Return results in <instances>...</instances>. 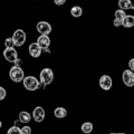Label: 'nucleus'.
I'll use <instances>...</instances> for the list:
<instances>
[{
	"mask_svg": "<svg viewBox=\"0 0 134 134\" xmlns=\"http://www.w3.org/2000/svg\"><path fill=\"white\" fill-rule=\"evenodd\" d=\"M9 77L12 82L15 83H20L24 81V78L26 77L25 76V72L24 69L18 65H15L14 67H11L9 70Z\"/></svg>",
	"mask_w": 134,
	"mask_h": 134,
	"instance_id": "1",
	"label": "nucleus"
},
{
	"mask_svg": "<svg viewBox=\"0 0 134 134\" xmlns=\"http://www.w3.org/2000/svg\"><path fill=\"white\" fill-rule=\"evenodd\" d=\"M40 83L35 76H26L23 81V85L27 91L35 92L40 87Z\"/></svg>",
	"mask_w": 134,
	"mask_h": 134,
	"instance_id": "2",
	"label": "nucleus"
},
{
	"mask_svg": "<svg viewBox=\"0 0 134 134\" xmlns=\"http://www.w3.org/2000/svg\"><path fill=\"white\" fill-rule=\"evenodd\" d=\"M39 77H40V82L43 85H49L50 83L54 81V72L48 67L46 68H43L40 70V74H39Z\"/></svg>",
	"mask_w": 134,
	"mask_h": 134,
	"instance_id": "3",
	"label": "nucleus"
},
{
	"mask_svg": "<svg viewBox=\"0 0 134 134\" xmlns=\"http://www.w3.org/2000/svg\"><path fill=\"white\" fill-rule=\"evenodd\" d=\"M11 37H12V40H14V43H15V46H17V47L23 46L25 43H26V39H27V35L23 29H17Z\"/></svg>",
	"mask_w": 134,
	"mask_h": 134,
	"instance_id": "4",
	"label": "nucleus"
},
{
	"mask_svg": "<svg viewBox=\"0 0 134 134\" xmlns=\"http://www.w3.org/2000/svg\"><path fill=\"white\" fill-rule=\"evenodd\" d=\"M122 81L126 87L134 86V72L131 69H125L122 73Z\"/></svg>",
	"mask_w": 134,
	"mask_h": 134,
	"instance_id": "5",
	"label": "nucleus"
},
{
	"mask_svg": "<svg viewBox=\"0 0 134 134\" xmlns=\"http://www.w3.org/2000/svg\"><path fill=\"white\" fill-rule=\"evenodd\" d=\"M3 57L9 63H16L18 60V53L14 47H6L3 50Z\"/></svg>",
	"mask_w": 134,
	"mask_h": 134,
	"instance_id": "6",
	"label": "nucleus"
},
{
	"mask_svg": "<svg viewBox=\"0 0 134 134\" xmlns=\"http://www.w3.org/2000/svg\"><path fill=\"white\" fill-rule=\"evenodd\" d=\"M98 85L103 91H110L113 86V79L111 76H108V75H102V76L99 77Z\"/></svg>",
	"mask_w": 134,
	"mask_h": 134,
	"instance_id": "7",
	"label": "nucleus"
},
{
	"mask_svg": "<svg viewBox=\"0 0 134 134\" xmlns=\"http://www.w3.org/2000/svg\"><path fill=\"white\" fill-rule=\"evenodd\" d=\"M36 29L37 31L39 32V35H49L52 32L53 28H52V25L47 21H39L37 23L36 25Z\"/></svg>",
	"mask_w": 134,
	"mask_h": 134,
	"instance_id": "8",
	"label": "nucleus"
},
{
	"mask_svg": "<svg viewBox=\"0 0 134 134\" xmlns=\"http://www.w3.org/2000/svg\"><path fill=\"white\" fill-rule=\"evenodd\" d=\"M45 116H46V112L44 110V107L37 106V107L34 108V111H32V119H34L35 122H37V123L43 122V121L45 120Z\"/></svg>",
	"mask_w": 134,
	"mask_h": 134,
	"instance_id": "9",
	"label": "nucleus"
},
{
	"mask_svg": "<svg viewBox=\"0 0 134 134\" xmlns=\"http://www.w3.org/2000/svg\"><path fill=\"white\" fill-rule=\"evenodd\" d=\"M28 52H29V55H30L32 58H38V57H40L41 53H43V48H41L38 45V43L36 41V43H31L29 45Z\"/></svg>",
	"mask_w": 134,
	"mask_h": 134,
	"instance_id": "10",
	"label": "nucleus"
},
{
	"mask_svg": "<svg viewBox=\"0 0 134 134\" xmlns=\"http://www.w3.org/2000/svg\"><path fill=\"white\" fill-rule=\"evenodd\" d=\"M37 43L43 49H48L50 46V38L49 35H40L37 38Z\"/></svg>",
	"mask_w": 134,
	"mask_h": 134,
	"instance_id": "11",
	"label": "nucleus"
},
{
	"mask_svg": "<svg viewBox=\"0 0 134 134\" xmlns=\"http://www.w3.org/2000/svg\"><path fill=\"white\" fill-rule=\"evenodd\" d=\"M18 119H19V122H21L24 124H28L31 121V115L26 111H21L19 113Z\"/></svg>",
	"mask_w": 134,
	"mask_h": 134,
	"instance_id": "12",
	"label": "nucleus"
},
{
	"mask_svg": "<svg viewBox=\"0 0 134 134\" xmlns=\"http://www.w3.org/2000/svg\"><path fill=\"white\" fill-rule=\"evenodd\" d=\"M54 115H55L56 119H64L67 116V110L65 107H56L55 111H54Z\"/></svg>",
	"mask_w": 134,
	"mask_h": 134,
	"instance_id": "13",
	"label": "nucleus"
},
{
	"mask_svg": "<svg viewBox=\"0 0 134 134\" xmlns=\"http://www.w3.org/2000/svg\"><path fill=\"white\" fill-rule=\"evenodd\" d=\"M119 7L123 10H129V9H133V3L131 0H119Z\"/></svg>",
	"mask_w": 134,
	"mask_h": 134,
	"instance_id": "14",
	"label": "nucleus"
},
{
	"mask_svg": "<svg viewBox=\"0 0 134 134\" xmlns=\"http://www.w3.org/2000/svg\"><path fill=\"white\" fill-rule=\"evenodd\" d=\"M134 26V16L126 15V17L123 19V27L125 28H132Z\"/></svg>",
	"mask_w": 134,
	"mask_h": 134,
	"instance_id": "15",
	"label": "nucleus"
},
{
	"mask_svg": "<svg viewBox=\"0 0 134 134\" xmlns=\"http://www.w3.org/2000/svg\"><path fill=\"white\" fill-rule=\"evenodd\" d=\"M70 15H72L74 18H79L82 15H83V9L82 7L79 6H74L70 8Z\"/></svg>",
	"mask_w": 134,
	"mask_h": 134,
	"instance_id": "16",
	"label": "nucleus"
},
{
	"mask_svg": "<svg viewBox=\"0 0 134 134\" xmlns=\"http://www.w3.org/2000/svg\"><path fill=\"white\" fill-rule=\"evenodd\" d=\"M81 130H82L83 133L88 134V133H91L94 130V125H93V123H92V122H85V123L82 124Z\"/></svg>",
	"mask_w": 134,
	"mask_h": 134,
	"instance_id": "17",
	"label": "nucleus"
},
{
	"mask_svg": "<svg viewBox=\"0 0 134 134\" xmlns=\"http://www.w3.org/2000/svg\"><path fill=\"white\" fill-rule=\"evenodd\" d=\"M114 16H115V18L123 20L125 17H126V14H125V10H123V9H121V8H120V9H117L114 12Z\"/></svg>",
	"mask_w": 134,
	"mask_h": 134,
	"instance_id": "18",
	"label": "nucleus"
},
{
	"mask_svg": "<svg viewBox=\"0 0 134 134\" xmlns=\"http://www.w3.org/2000/svg\"><path fill=\"white\" fill-rule=\"evenodd\" d=\"M7 133L8 134H21V129H19L18 126L14 125V126H11L9 130H8Z\"/></svg>",
	"mask_w": 134,
	"mask_h": 134,
	"instance_id": "19",
	"label": "nucleus"
},
{
	"mask_svg": "<svg viewBox=\"0 0 134 134\" xmlns=\"http://www.w3.org/2000/svg\"><path fill=\"white\" fill-rule=\"evenodd\" d=\"M14 46H15V43H14V40H12V37L7 38L5 40V47H14Z\"/></svg>",
	"mask_w": 134,
	"mask_h": 134,
	"instance_id": "20",
	"label": "nucleus"
},
{
	"mask_svg": "<svg viewBox=\"0 0 134 134\" xmlns=\"http://www.w3.org/2000/svg\"><path fill=\"white\" fill-rule=\"evenodd\" d=\"M21 134H31V127L26 125V126L21 127Z\"/></svg>",
	"mask_w": 134,
	"mask_h": 134,
	"instance_id": "21",
	"label": "nucleus"
},
{
	"mask_svg": "<svg viewBox=\"0 0 134 134\" xmlns=\"http://www.w3.org/2000/svg\"><path fill=\"white\" fill-rule=\"evenodd\" d=\"M7 96V92L3 87H0V99H5V97Z\"/></svg>",
	"mask_w": 134,
	"mask_h": 134,
	"instance_id": "22",
	"label": "nucleus"
},
{
	"mask_svg": "<svg viewBox=\"0 0 134 134\" xmlns=\"http://www.w3.org/2000/svg\"><path fill=\"white\" fill-rule=\"evenodd\" d=\"M113 25H114L115 27L123 26V20H121V19H117V18H114V21H113Z\"/></svg>",
	"mask_w": 134,
	"mask_h": 134,
	"instance_id": "23",
	"label": "nucleus"
},
{
	"mask_svg": "<svg viewBox=\"0 0 134 134\" xmlns=\"http://www.w3.org/2000/svg\"><path fill=\"white\" fill-rule=\"evenodd\" d=\"M54 3H55L56 6H63V5H65L67 0H53Z\"/></svg>",
	"mask_w": 134,
	"mask_h": 134,
	"instance_id": "24",
	"label": "nucleus"
},
{
	"mask_svg": "<svg viewBox=\"0 0 134 134\" xmlns=\"http://www.w3.org/2000/svg\"><path fill=\"white\" fill-rule=\"evenodd\" d=\"M127 65H129V68L134 72V58H131V59H130V62H129Z\"/></svg>",
	"mask_w": 134,
	"mask_h": 134,
	"instance_id": "25",
	"label": "nucleus"
},
{
	"mask_svg": "<svg viewBox=\"0 0 134 134\" xmlns=\"http://www.w3.org/2000/svg\"><path fill=\"white\" fill-rule=\"evenodd\" d=\"M133 9H134V2H133Z\"/></svg>",
	"mask_w": 134,
	"mask_h": 134,
	"instance_id": "26",
	"label": "nucleus"
}]
</instances>
